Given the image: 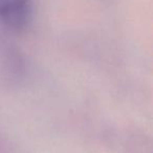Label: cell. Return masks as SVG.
I'll return each mask as SVG.
<instances>
[{"label": "cell", "instance_id": "obj_1", "mask_svg": "<svg viewBox=\"0 0 153 153\" xmlns=\"http://www.w3.org/2000/svg\"><path fill=\"white\" fill-rule=\"evenodd\" d=\"M34 0H0V22L13 30H22L30 24Z\"/></svg>", "mask_w": 153, "mask_h": 153}]
</instances>
